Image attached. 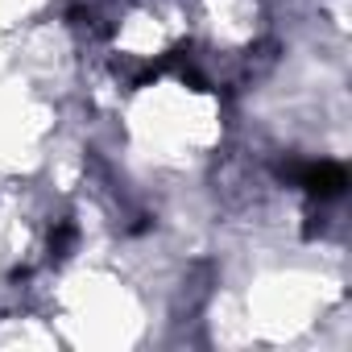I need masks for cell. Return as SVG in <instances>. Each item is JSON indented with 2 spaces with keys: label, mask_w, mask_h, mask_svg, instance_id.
I'll return each instance as SVG.
<instances>
[{
  "label": "cell",
  "mask_w": 352,
  "mask_h": 352,
  "mask_svg": "<svg viewBox=\"0 0 352 352\" xmlns=\"http://www.w3.org/2000/svg\"><path fill=\"white\" fill-rule=\"evenodd\" d=\"M294 174V183L311 195V199H336V195H344V187H348V170L340 166V162H302V166H294L290 170Z\"/></svg>",
  "instance_id": "cell-1"
},
{
  "label": "cell",
  "mask_w": 352,
  "mask_h": 352,
  "mask_svg": "<svg viewBox=\"0 0 352 352\" xmlns=\"http://www.w3.org/2000/svg\"><path fill=\"white\" fill-rule=\"evenodd\" d=\"M71 245H75V224H58L50 232V257H67Z\"/></svg>",
  "instance_id": "cell-2"
}]
</instances>
